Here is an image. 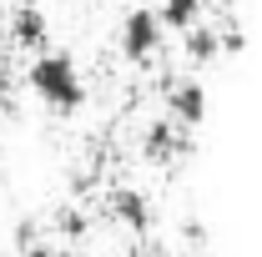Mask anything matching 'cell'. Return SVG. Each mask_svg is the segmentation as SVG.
I'll use <instances>...</instances> for the list:
<instances>
[{"label":"cell","mask_w":262,"mask_h":257,"mask_svg":"<svg viewBox=\"0 0 262 257\" xmlns=\"http://www.w3.org/2000/svg\"><path fill=\"white\" fill-rule=\"evenodd\" d=\"M26 86H31L51 111H61V116L86 106V81H81V71H76V61H71L66 51H40L31 61V71H26Z\"/></svg>","instance_id":"obj_1"},{"label":"cell","mask_w":262,"mask_h":257,"mask_svg":"<svg viewBox=\"0 0 262 257\" xmlns=\"http://www.w3.org/2000/svg\"><path fill=\"white\" fill-rule=\"evenodd\" d=\"M166 111H171V121H182L187 131L202 126V121H207V86L192 81V76L166 81Z\"/></svg>","instance_id":"obj_4"},{"label":"cell","mask_w":262,"mask_h":257,"mask_svg":"<svg viewBox=\"0 0 262 257\" xmlns=\"http://www.w3.org/2000/svg\"><path fill=\"white\" fill-rule=\"evenodd\" d=\"M182 35H187V61H196V66L217 61V51H222V35L212 31V26H192V31H182Z\"/></svg>","instance_id":"obj_7"},{"label":"cell","mask_w":262,"mask_h":257,"mask_svg":"<svg viewBox=\"0 0 262 257\" xmlns=\"http://www.w3.org/2000/svg\"><path fill=\"white\" fill-rule=\"evenodd\" d=\"M10 40L15 46H26V51H51V20H46V10L35 5V0H20V5H10Z\"/></svg>","instance_id":"obj_3"},{"label":"cell","mask_w":262,"mask_h":257,"mask_svg":"<svg viewBox=\"0 0 262 257\" xmlns=\"http://www.w3.org/2000/svg\"><path fill=\"white\" fill-rule=\"evenodd\" d=\"M146 152L157 161H171L182 146H177V136H171V121H151V131H146Z\"/></svg>","instance_id":"obj_8"},{"label":"cell","mask_w":262,"mask_h":257,"mask_svg":"<svg viewBox=\"0 0 262 257\" xmlns=\"http://www.w3.org/2000/svg\"><path fill=\"white\" fill-rule=\"evenodd\" d=\"M0 96H5V66H0Z\"/></svg>","instance_id":"obj_9"},{"label":"cell","mask_w":262,"mask_h":257,"mask_svg":"<svg viewBox=\"0 0 262 257\" xmlns=\"http://www.w3.org/2000/svg\"><path fill=\"white\" fill-rule=\"evenodd\" d=\"M162 46H166V31L157 20V10L151 5H131V15L121 20V56L126 61H151Z\"/></svg>","instance_id":"obj_2"},{"label":"cell","mask_w":262,"mask_h":257,"mask_svg":"<svg viewBox=\"0 0 262 257\" xmlns=\"http://www.w3.org/2000/svg\"><path fill=\"white\" fill-rule=\"evenodd\" d=\"M111 217L141 237V232H151V202L136 192V187H116L111 192Z\"/></svg>","instance_id":"obj_5"},{"label":"cell","mask_w":262,"mask_h":257,"mask_svg":"<svg viewBox=\"0 0 262 257\" xmlns=\"http://www.w3.org/2000/svg\"><path fill=\"white\" fill-rule=\"evenodd\" d=\"M196 15H202V0H162V5H157L162 31H192Z\"/></svg>","instance_id":"obj_6"}]
</instances>
